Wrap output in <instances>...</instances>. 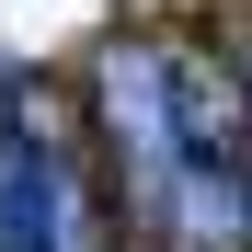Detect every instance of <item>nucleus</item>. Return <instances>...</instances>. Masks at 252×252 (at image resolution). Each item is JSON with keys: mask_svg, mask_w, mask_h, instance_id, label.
Masks as SVG:
<instances>
[{"mask_svg": "<svg viewBox=\"0 0 252 252\" xmlns=\"http://www.w3.org/2000/svg\"><path fill=\"white\" fill-rule=\"evenodd\" d=\"M103 138H115V184L149 229H172V195H184V115H172V58L160 46H126L103 58Z\"/></svg>", "mask_w": 252, "mask_h": 252, "instance_id": "obj_1", "label": "nucleus"}, {"mask_svg": "<svg viewBox=\"0 0 252 252\" xmlns=\"http://www.w3.org/2000/svg\"><path fill=\"white\" fill-rule=\"evenodd\" d=\"M172 115H184V172L195 160H252V103H241V80L218 58H172Z\"/></svg>", "mask_w": 252, "mask_h": 252, "instance_id": "obj_2", "label": "nucleus"}]
</instances>
